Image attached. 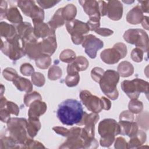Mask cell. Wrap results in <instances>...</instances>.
<instances>
[{
    "label": "cell",
    "instance_id": "cell-8",
    "mask_svg": "<svg viewBox=\"0 0 149 149\" xmlns=\"http://www.w3.org/2000/svg\"><path fill=\"white\" fill-rule=\"evenodd\" d=\"M127 54V47L123 43L118 42L113 48L104 50L100 55L101 58L107 64H115L123 58Z\"/></svg>",
    "mask_w": 149,
    "mask_h": 149
},
{
    "label": "cell",
    "instance_id": "cell-16",
    "mask_svg": "<svg viewBox=\"0 0 149 149\" xmlns=\"http://www.w3.org/2000/svg\"><path fill=\"white\" fill-rule=\"evenodd\" d=\"M79 2L83 6L84 12L90 18L100 19L101 14L98 1H79Z\"/></svg>",
    "mask_w": 149,
    "mask_h": 149
},
{
    "label": "cell",
    "instance_id": "cell-60",
    "mask_svg": "<svg viewBox=\"0 0 149 149\" xmlns=\"http://www.w3.org/2000/svg\"><path fill=\"white\" fill-rule=\"evenodd\" d=\"M1 97H2V95H3V90H5V87H4V86L2 84L1 85Z\"/></svg>",
    "mask_w": 149,
    "mask_h": 149
},
{
    "label": "cell",
    "instance_id": "cell-13",
    "mask_svg": "<svg viewBox=\"0 0 149 149\" xmlns=\"http://www.w3.org/2000/svg\"><path fill=\"white\" fill-rule=\"evenodd\" d=\"M66 27L70 35H82L87 34L90 31L87 23H84L77 19H73L66 22Z\"/></svg>",
    "mask_w": 149,
    "mask_h": 149
},
{
    "label": "cell",
    "instance_id": "cell-55",
    "mask_svg": "<svg viewBox=\"0 0 149 149\" xmlns=\"http://www.w3.org/2000/svg\"><path fill=\"white\" fill-rule=\"evenodd\" d=\"M101 104L102 109L109 110L111 107V102L108 98L102 97L101 98Z\"/></svg>",
    "mask_w": 149,
    "mask_h": 149
},
{
    "label": "cell",
    "instance_id": "cell-37",
    "mask_svg": "<svg viewBox=\"0 0 149 149\" xmlns=\"http://www.w3.org/2000/svg\"><path fill=\"white\" fill-rule=\"evenodd\" d=\"M42 98L41 95L37 91L27 93L24 97V103L27 107H29L30 104L36 100H41Z\"/></svg>",
    "mask_w": 149,
    "mask_h": 149
},
{
    "label": "cell",
    "instance_id": "cell-48",
    "mask_svg": "<svg viewBox=\"0 0 149 149\" xmlns=\"http://www.w3.org/2000/svg\"><path fill=\"white\" fill-rule=\"evenodd\" d=\"M60 1H37L40 6L44 9H48L54 6L56 3H59Z\"/></svg>",
    "mask_w": 149,
    "mask_h": 149
},
{
    "label": "cell",
    "instance_id": "cell-21",
    "mask_svg": "<svg viewBox=\"0 0 149 149\" xmlns=\"http://www.w3.org/2000/svg\"><path fill=\"white\" fill-rule=\"evenodd\" d=\"M144 15L140 7L137 5L131 9L126 15V20L132 24H137L141 23L143 19Z\"/></svg>",
    "mask_w": 149,
    "mask_h": 149
},
{
    "label": "cell",
    "instance_id": "cell-51",
    "mask_svg": "<svg viewBox=\"0 0 149 149\" xmlns=\"http://www.w3.org/2000/svg\"><path fill=\"white\" fill-rule=\"evenodd\" d=\"M10 113L5 108H1L0 111V118L1 120L3 122L7 123V122L9 120L10 118Z\"/></svg>",
    "mask_w": 149,
    "mask_h": 149
},
{
    "label": "cell",
    "instance_id": "cell-49",
    "mask_svg": "<svg viewBox=\"0 0 149 149\" xmlns=\"http://www.w3.org/2000/svg\"><path fill=\"white\" fill-rule=\"evenodd\" d=\"M115 148H127V143L123 137H119L116 139L115 143Z\"/></svg>",
    "mask_w": 149,
    "mask_h": 149
},
{
    "label": "cell",
    "instance_id": "cell-44",
    "mask_svg": "<svg viewBox=\"0 0 149 149\" xmlns=\"http://www.w3.org/2000/svg\"><path fill=\"white\" fill-rule=\"evenodd\" d=\"M20 70L21 73L26 76L32 75L34 73V69L33 66L29 63H25L22 64L20 66Z\"/></svg>",
    "mask_w": 149,
    "mask_h": 149
},
{
    "label": "cell",
    "instance_id": "cell-3",
    "mask_svg": "<svg viewBox=\"0 0 149 149\" xmlns=\"http://www.w3.org/2000/svg\"><path fill=\"white\" fill-rule=\"evenodd\" d=\"M6 123L9 136L22 148L28 139L26 129L27 120L24 118H11Z\"/></svg>",
    "mask_w": 149,
    "mask_h": 149
},
{
    "label": "cell",
    "instance_id": "cell-14",
    "mask_svg": "<svg viewBox=\"0 0 149 149\" xmlns=\"http://www.w3.org/2000/svg\"><path fill=\"white\" fill-rule=\"evenodd\" d=\"M107 15L113 20H120L123 15V5L119 1H110L107 4Z\"/></svg>",
    "mask_w": 149,
    "mask_h": 149
},
{
    "label": "cell",
    "instance_id": "cell-52",
    "mask_svg": "<svg viewBox=\"0 0 149 149\" xmlns=\"http://www.w3.org/2000/svg\"><path fill=\"white\" fill-rule=\"evenodd\" d=\"M95 33L104 37H108L112 35L113 31L107 28H98L95 30Z\"/></svg>",
    "mask_w": 149,
    "mask_h": 149
},
{
    "label": "cell",
    "instance_id": "cell-32",
    "mask_svg": "<svg viewBox=\"0 0 149 149\" xmlns=\"http://www.w3.org/2000/svg\"><path fill=\"white\" fill-rule=\"evenodd\" d=\"M76 58L75 52L70 49L63 50L59 55V59L61 61L68 63L73 62Z\"/></svg>",
    "mask_w": 149,
    "mask_h": 149
},
{
    "label": "cell",
    "instance_id": "cell-5",
    "mask_svg": "<svg viewBox=\"0 0 149 149\" xmlns=\"http://www.w3.org/2000/svg\"><path fill=\"white\" fill-rule=\"evenodd\" d=\"M1 49L5 55L13 61H16L26 55L22 39L18 34L4 42L1 39Z\"/></svg>",
    "mask_w": 149,
    "mask_h": 149
},
{
    "label": "cell",
    "instance_id": "cell-41",
    "mask_svg": "<svg viewBox=\"0 0 149 149\" xmlns=\"http://www.w3.org/2000/svg\"><path fill=\"white\" fill-rule=\"evenodd\" d=\"M25 148H45V147L42 145V143L38 141H35L32 139L28 138L27 140L24 143L23 147Z\"/></svg>",
    "mask_w": 149,
    "mask_h": 149
},
{
    "label": "cell",
    "instance_id": "cell-46",
    "mask_svg": "<svg viewBox=\"0 0 149 149\" xmlns=\"http://www.w3.org/2000/svg\"><path fill=\"white\" fill-rule=\"evenodd\" d=\"M100 19L97 18H90V20L87 23L90 29V30L95 31L99 28L100 26Z\"/></svg>",
    "mask_w": 149,
    "mask_h": 149
},
{
    "label": "cell",
    "instance_id": "cell-25",
    "mask_svg": "<svg viewBox=\"0 0 149 149\" xmlns=\"http://www.w3.org/2000/svg\"><path fill=\"white\" fill-rule=\"evenodd\" d=\"M146 134L143 130H138L136 134L131 137V139L127 143V148H139L146 140Z\"/></svg>",
    "mask_w": 149,
    "mask_h": 149
},
{
    "label": "cell",
    "instance_id": "cell-7",
    "mask_svg": "<svg viewBox=\"0 0 149 149\" xmlns=\"http://www.w3.org/2000/svg\"><path fill=\"white\" fill-rule=\"evenodd\" d=\"M123 38L127 42L141 49L143 52L148 51V36L144 30L138 29H129L124 33Z\"/></svg>",
    "mask_w": 149,
    "mask_h": 149
},
{
    "label": "cell",
    "instance_id": "cell-27",
    "mask_svg": "<svg viewBox=\"0 0 149 149\" xmlns=\"http://www.w3.org/2000/svg\"><path fill=\"white\" fill-rule=\"evenodd\" d=\"M134 72V68L131 63L127 61H123L118 66V73L123 77L131 76Z\"/></svg>",
    "mask_w": 149,
    "mask_h": 149
},
{
    "label": "cell",
    "instance_id": "cell-58",
    "mask_svg": "<svg viewBox=\"0 0 149 149\" xmlns=\"http://www.w3.org/2000/svg\"><path fill=\"white\" fill-rule=\"evenodd\" d=\"M139 2L141 3L140 6L143 12L148 13L149 9V1H139Z\"/></svg>",
    "mask_w": 149,
    "mask_h": 149
},
{
    "label": "cell",
    "instance_id": "cell-18",
    "mask_svg": "<svg viewBox=\"0 0 149 149\" xmlns=\"http://www.w3.org/2000/svg\"><path fill=\"white\" fill-rule=\"evenodd\" d=\"M30 108L28 111L29 118H39L43 115L47 108L45 102L41 100H37L33 102L29 106Z\"/></svg>",
    "mask_w": 149,
    "mask_h": 149
},
{
    "label": "cell",
    "instance_id": "cell-28",
    "mask_svg": "<svg viewBox=\"0 0 149 149\" xmlns=\"http://www.w3.org/2000/svg\"><path fill=\"white\" fill-rule=\"evenodd\" d=\"M6 18L11 23L19 24L22 22V16L17 8L13 6L8 9Z\"/></svg>",
    "mask_w": 149,
    "mask_h": 149
},
{
    "label": "cell",
    "instance_id": "cell-19",
    "mask_svg": "<svg viewBox=\"0 0 149 149\" xmlns=\"http://www.w3.org/2000/svg\"><path fill=\"white\" fill-rule=\"evenodd\" d=\"M118 123L120 129V134L122 135L132 137L136 134L139 130L137 123L133 121L119 120Z\"/></svg>",
    "mask_w": 149,
    "mask_h": 149
},
{
    "label": "cell",
    "instance_id": "cell-22",
    "mask_svg": "<svg viewBox=\"0 0 149 149\" xmlns=\"http://www.w3.org/2000/svg\"><path fill=\"white\" fill-rule=\"evenodd\" d=\"M0 33L1 37L5 38L6 40L11 39L17 34L14 26L5 22L0 23Z\"/></svg>",
    "mask_w": 149,
    "mask_h": 149
},
{
    "label": "cell",
    "instance_id": "cell-39",
    "mask_svg": "<svg viewBox=\"0 0 149 149\" xmlns=\"http://www.w3.org/2000/svg\"><path fill=\"white\" fill-rule=\"evenodd\" d=\"M3 77L8 81H14L19 76L17 72L12 68H7L3 70Z\"/></svg>",
    "mask_w": 149,
    "mask_h": 149
},
{
    "label": "cell",
    "instance_id": "cell-50",
    "mask_svg": "<svg viewBox=\"0 0 149 149\" xmlns=\"http://www.w3.org/2000/svg\"><path fill=\"white\" fill-rule=\"evenodd\" d=\"M144 113H141L140 115H138L137 116V121L138 122V123L139 124V125L140 126V127L143 129H146V130L148 129V122H145V118H144Z\"/></svg>",
    "mask_w": 149,
    "mask_h": 149
},
{
    "label": "cell",
    "instance_id": "cell-15",
    "mask_svg": "<svg viewBox=\"0 0 149 149\" xmlns=\"http://www.w3.org/2000/svg\"><path fill=\"white\" fill-rule=\"evenodd\" d=\"M34 34L37 38L44 39L49 36H56L53 30L48 23L43 22H34Z\"/></svg>",
    "mask_w": 149,
    "mask_h": 149
},
{
    "label": "cell",
    "instance_id": "cell-24",
    "mask_svg": "<svg viewBox=\"0 0 149 149\" xmlns=\"http://www.w3.org/2000/svg\"><path fill=\"white\" fill-rule=\"evenodd\" d=\"M13 83L17 89L21 91H25L29 93L32 91L33 84L31 81L26 78L18 76Z\"/></svg>",
    "mask_w": 149,
    "mask_h": 149
},
{
    "label": "cell",
    "instance_id": "cell-56",
    "mask_svg": "<svg viewBox=\"0 0 149 149\" xmlns=\"http://www.w3.org/2000/svg\"><path fill=\"white\" fill-rule=\"evenodd\" d=\"M71 36H72V40L73 44L76 45L82 44L84 40L83 36L79 35V34H73V35H71Z\"/></svg>",
    "mask_w": 149,
    "mask_h": 149
},
{
    "label": "cell",
    "instance_id": "cell-10",
    "mask_svg": "<svg viewBox=\"0 0 149 149\" xmlns=\"http://www.w3.org/2000/svg\"><path fill=\"white\" fill-rule=\"evenodd\" d=\"M81 129L73 127L69 129L67 140L63 143L60 148H83V141L81 138Z\"/></svg>",
    "mask_w": 149,
    "mask_h": 149
},
{
    "label": "cell",
    "instance_id": "cell-17",
    "mask_svg": "<svg viewBox=\"0 0 149 149\" xmlns=\"http://www.w3.org/2000/svg\"><path fill=\"white\" fill-rule=\"evenodd\" d=\"M41 51L42 54L51 56L57 47L56 36H49L40 41Z\"/></svg>",
    "mask_w": 149,
    "mask_h": 149
},
{
    "label": "cell",
    "instance_id": "cell-53",
    "mask_svg": "<svg viewBox=\"0 0 149 149\" xmlns=\"http://www.w3.org/2000/svg\"><path fill=\"white\" fill-rule=\"evenodd\" d=\"M52 129L56 132L57 134H60L61 136L67 137L69 133V130L63 127H60V126H55L52 128Z\"/></svg>",
    "mask_w": 149,
    "mask_h": 149
},
{
    "label": "cell",
    "instance_id": "cell-38",
    "mask_svg": "<svg viewBox=\"0 0 149 149\" xmlns=\"http://www.w3.org/2000/svg\"><path fill=\"white\" fill-rule=\"evenodd\" d=\"M80 81V76L79 73L76 74H68L65 78L66 84L70 87L76 86Z\"/></svg>",
    "mask_w": 149,
    "mask_h": 149
},
{
    "label": "cell",
    "instance_id": "cell-30",
    "mask_svg": "<svg viewBox=\"0 0 149 149\" xmlns=\"http://www.w3.org/2000/svg\"><path fill=\"white\" fill-rule=\"evenodd\" d=\"M71 65L73 66L74 69L79 72L80 71L85 70L88 66L89 63L87 59L83 56H79L76 58L75 60L70 63Z\"/></svg>",
    "mask_w": 149,
    "mask_h": 149
},
{
    "label": "cell",
    "instance_id": "cell-26",
    "mask_svg": "<svg viewBox=\"0 0 149 149\" xmlns=\"http://www.w3.org/2000/svg\"><path fill=\"white\" fill-rule=\"evenodd\" d=\"M65 23L62 16V8H59L54 15L53 17L47 23L49 27L53 30H55L58 27L62 26Z\"/></svg>",
    "mask_w": 149,
    "mask_h": 149
},
{
    "label": "cell",
    "instance_id": "cell-54",
    "mask_svg": "<svg viewBox=\"0 0 149 149\" xmlns=\"http://www.w3.org/2000/svg\"><path fill=\"white\" fill-rule=\"evenodd\" d=\"M7 2L5 1H1L0 5V17L1 19H3V18L6 17V12H7Z\"/></svg>",
    "mask_w": 149,
    "mask_h": 149
},
{
    "label": "cell",
    "instance_id": "cell-45",
    "mask_svg": "<svg viewBox=\"0 0 149 149\" xmlns=\"http://www.w3.org/2000/svg\"><path fill=\"white\" fill-rule=\"evenodd\" d=\"M5 108L9 112L10 114H13L17 116L19 113V109L18 106L12 101H8Z\"/></svg>",
    "mask_w": 149,
    "mask_h": 149
},
{
    "label": "cell",
    "instance_id": "cell-4",
    "mask_svg": "<svg viewBox=\"0 0 149 149\" xmlns=\"http://www.w3.org/2000/svg\"><path fill=\"white\" fill-rule=\"evenodd\" d=\"M119 80V74L118 72L109 69L104 72L99 82L102 91L112 100H116L119 96L116 88Z\"/></svg>",
    "mask_w": 149,
    "mask_h": 149
},
{
    "label": "cell",
    "instance_id": "cell-11",
    "mask_svg": "<svg viewBox=\"0 0 149 149\" xmlns=\"http://www.w3.org/2000/svg\"><path fill=\"white\" fill-rule=\"evenodd\" d=\"M80 98L83 104L90 111L94 113H99L102 109L101 99L93 95L87 90H83L80 93Z\"/></svg>",
    "mask_w": 149,
    "mask_h": 149
},
{
    "label": "cell",
    "instance_id": "cell-59",
    "mask_svg": "<svg viewBox=\"0 0 149 149\" xmlns=\"http://www.w3.org/2000/svg\"><path fill=\"white\" fill-rule=\"evenodd\" d=\"M147 16H144L143 19L141 22L142 23V26L143 27L146 29V30H148V19Z\"/></svg>",
    "mask_w": 149,
    "mask_h": 149
},
{
    "label": "cell",
    "instance_id": "cell-43",
    "mask_svg": "<svg viewBox=\"0 0 149 149\" xmlns=\"http://www.w3.org/2000/svg\"><path fill=\"white\" fill-rule=\"evenodd\" d=\"M104 69L99 67H95L93 68L91 72V76L92 79L96 82L99 83L101 77H102L104 73Z\"/></svg>",
    "mask_w": 149,
    "mask_h": 149
},
{
    "label": "cell",
    "instance_id": "cell-20",
    "mask_svg": "<svg viewBox=\"0 0 149 149\" xmlns=\"http://www.w3.org/2000/svg\"><path fill=\"white\" fill-rule=\"evenodd\" d=\"M17 34L22 40H27L33 36L34 27L29 22H22L16 27Z\"/></svg>",
    "mask_w": 149,
    "mask_h": 149
},
{
    "label": "cell",
    "instance_id": "cell-9",
    "mask_svg": "<svg viewBox=\"0 0 149 149\" xmlns=\"http://www.w3.org/2000/svg\"><path fill=\"white\" fill-rule=\"evenodd\" d=\"M103 45V41L92 34L84 36L82 42V47L84 48L85 52L92 59L96 57L98 50L102 48Z\"/></svg>",
    "mask_w": 149,
    "mask_h": 149
},
{
    "label": "cell",
    "instance_id": "cell-23",
    "mask_svg": "<svg viewBox=\"0 0 149 149\" xmlns=\"http://www.w3.org/2000/svg\"><path fill=\"white\" fill-rule=\"evenodd\" d=\"M41 128V123L38 118H29L27 124V134L30 138L34 137Z\"/></svg>",
    "mask_w": 149,
    "mask_h": 149
},
{
    "label": "cell",
    "instance_id": "cell-31",
    "mask_svg": "<svg viewBox=\"0 0 149 149\" xmlns=\"http://www.w3.org/2000/svg\"><path fill=\"white\" fill-rule=\"evenodd\" d=\"M36 4L33 1H19L17 6L22 10V12L27 16L30 17L31 13Z\"/></svg>",
    "mask_w": 149,
    "mask_h": 149
},
{
    "label": "cell",
    "instance_id": "cell-47",
    "mask_svg": "<svg viewBox=\"0 0 149 149\" xmlns=\"http://www.w3.org/2000/svg\"><path fill=\"white\" fill-rule=\"evenodd\" d=\"M134 119V115L129 111H123L119 116V120L133 121Z\"/></svg>",
    "mask_w": 149,
    "mask_h": 149
},
{
    "label": "cell",
    "instance_id": "cell-34",
    "mask_svg": "<svg viewBox=\"0 0 149 149\" xmlns=\"http://www.w3.org/2000/svg\"><path fill=\"white\" fill-rule=\"evenodd\" d=\"M35 61L36 66L42 69H47L51 63V58L48 55L42 54Z\"/></svg>",
    "mask_w": 149,
    "mask_h": 149
},
{
    "label": "cell",
    "instance_id": "cell-35",
    "mask_svg": "<svg viewBox=\"0 0 149 149\" xmlns=\"http://www.w3.org/2000/svg\"><path fill=\"white\" fill-rule=\"evenodd\" d=\"M128 108L129 111L133 113H140L143 108V104L142 102L139 101L137 99H131L130 101Z\"/></svg>",
    "mask_w": 149,
    "mask_h": 149
},
{
    "label": "cell",
    "instance_id": "cell-29",
    "mask_svg": "<svg viewBox=\"0 0 149 149\" xmlns=\"http://www.w3.org/2000/svg\"><path fill=\"white\" fill-rule=\"evenodd\" d=\"M76 13V7L73 4H68L64 8H62V16L66 22L74 19Z\"/></svg>",
    "mask_w": 149,
    "mask_h": 149
},
{
    "label": "cell",
    "instance_id": "cell-57",
    "mask_svg": "<svg viewBox=\"0 0 149 149\" xmlns=\"http://www.w3.org/2000/svg\"><path fill=\"white\" fill-rule=\"evenodd\" d=\"M99 6H100V12L101 16H104L107 15V3L105 1H98Z\"/></svg>",
    "mask_w": 149,
    "mask_h": 149
},
{
    "label": "cell",
    "instance_id": "cell-33",
    "mask_svg": "<svg viewBox=\"0 0 149 149\" xmlns=\"http://www.w3.org/2000/svg\"><path fill=\"white\" fill-rule=\"evenodd\" d=\"M1 148H21L10 136H5L1 138Z\"/></svg>",
    "mask_w": 149,
    "mask_h": 149
},
{
    "label": "cell",
    "instance_id": "cell-12",
    "mask_svg": "<svg viewBox=\"0 0 149 149\" xmlns=\"http://www.w3.org/2000/svg\"><path fill=\"white\" fill-rule=\"evenodd\" d=\"M22 41L26 54L28 55L29 58L36 60L42 55L40 48V42L38 41V38L35 36L27 40H22Z\"/></svg>",
    "mask_w": 149,
    "mask_h": 149
},
{
    "label": "cell",
    "instance_id": "cell-1",
    "mask_svg": "<svg viewBox=\"0 0 149 149\" xmlns=\"http://www.w3.org/2000/svg\"><path fill=\"white\" fill-rule=\"evenodd\" d=\"M84 114L81 103L76 100L68 99L58 106L57 116L63 124L72 126L78 124Z\"/></svg>",
    "mask_w": 149,
    "mask_h": 149
},
{
    "label": "cell",
    "instance_id": "cell-2",
    "mask_svg": "<svg viewBox=\"0 0 149 149\" xmlns=\"http://www.w3.org/2000/svg\"><path fill=\"white\" fill-rule=\"evenodd\" d=\"M98 133L101 136V146L109 147L113 143L115 136L120 134V126L115 120L105 119L98 125Z\"/></svg>",
    "mask_w": 149,
    "mask_h": 149
},
{
    "label": "cell",
    "instance_id": "cell-42",
    "mask_svg": "<svg viewBox=\"0 0 149 149\" xmlns=\"http://www.w3.org/2000/svg\"><path fill=\"white\" fill-rule=\"evenodd\" d=\"M143 51L139 48H136L133 49L131 52V58L132 60L136 62H140L143 58Z\"/></svg>",
    "mask_w": 149,
    "mask_h": 149
},
{
    "label": "cell",
    "instance_id": "cell-36",
    "mask_svg": "<svg viewBox=\"0 0 149 149\" xmlns=\"http://www.w3.org/2000/svg\"><path fill=\"white\" fill-rule=\"evenodd\" d=\"M62 74V72L58 66L56 65H53L52 66L48 73V79L51 80H55L61 77Z\"/></svg>",
    "mask_w": 149,
    "mask_h": 149
},
{
    "label": "cell",
    "instance_id": "cell-40",
    "mask_svg": "<svg viewBox=\"0 0 149 149\" xmlns=\"http://www.w3.org/2000/svg\"><path fill=\"white\" fill-rule=\"evenodd\" d=\"M31 81L33 84L37 87H42L45 83L44 76L40 72H34L31 75Z\"/></svg>",
    "mask_w": 149,
    "mask_h": 149
},
{
    "label": "cell",
    "instance_id": "cell-6",
    "mask_svg": "<svg viewBox=\"0 0 149 149\" xmlns=\"http://www.w3.org/2000/svg\"><path fill=\"white\" fill-rule=\"evenodd\" d=\"M122 90L130 99H137L140 93H148V83L141 79H134L131 81L124 80L121 83Z\"/></svg>",
    "mask_w": 149,
    "mask_h": 149
}]
</instances>
